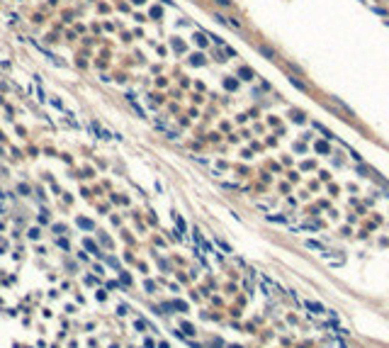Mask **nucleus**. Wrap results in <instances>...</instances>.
<instances>
[{
    "mask_svg": "<svg viewBox=\"0 0 389 348\" xmlns=\"http://www.w3.org/2000/svg\"><path fill=\"white\" fill-rule=\"evenodd\" d=\"M304 307L309 309L311 314H324V312H326V309H324V307H321L319 302H311V300H306V302H304Z\"/></svg>",
    "mask_w": 389,
    "mask_h": 348,
    "instance_id": "nucleus-1",
    "label": "nucleus"
}]
</instances>
